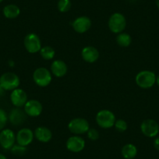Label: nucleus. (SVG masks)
<instances>
[{"mask_svg":"<svg viewBox=\"0 0 159 159\" xmlns=\"http://www.w3.org/2000/svg\"><path fill=\"white\" fill-rule=\"evenodd\" d=\"M135 80L137 86L143 89H148L152 88L156 83V75L150 70H143L137 73Z\"/></svg>","mask_w":159,"mask_h":159,"instance_id":"1","label":"nucleus"},{"mask_svg":"<svg viewBox=\"0 0 159 159\" xmlns=\"http://www.w3.org/2000/svg\"><path fill=\"white\" fill-rule=\"evenodd\" d=\"M20 84V78L16 73L12 72H7L0 76V86L6 91H13L19 87Z\"/></svg>","mask_w":159,"mask_h":159,"instance_id":"2","label":"nucleus"},{"mask_svg":"<svg viewBox=\"0 0 159 159\" xmlns=\"http://www.w3.org/2000/svg\"><path fill=\"white\" fill-rule=\"evenodd\" d=\"M108 28L112 33H122L126 26V20L124 15L120 13H115L108 19Z\"/></svg>","mask_w":159,"mask_h":159,"instance_id":"3","label":"nucleus"},{"mask_svg":"<svg viewBox=\"0 0 159 159\" xmlns=\"http://www.w3.org/2000/svg\"><path fill=\"white\" fill-rule=\"evenodd\" d=\"M116 116L110 110L103 109L99 111L96 115V122L100 127L108 129L114 126L116 123Z\"/></svg>","mask_w":159,"mask_h":159,"instance_id":"4","label":"nucleus"},{"mask_svg":"<svg viewBox=\"0 0 159 159\" xmlns=\"http://www.w3.org/2000/svg\"><path fill=\"white\" fill-rule=\"evenodd\" d=\"M52 73L45 67H39L36 69L33 73V80L38 86L45 88L48 86L52 81Z\"/></svg>","mask_w":159,"mask_h":159,"instance_id":"5","label":"nucleus"},{"mask_svg":"<svg viewBox=\"0 0 159 159\" xmlns=\"http://www.w3.org/2000/svg\"><path fill=\"white\" fill-rule=\"evenodd\" d=\"M68 128L70 131L76 135L86 134L90 129L88 120L84 118H74L69 123Z\"/></svg>","mask_w":159,"mask_h":159,"instance_id":"6","label":"nucleus"},{"mask_svg":"<svg viewBox=\"0 0 159 159\" xmlns=\"http://www.w3.org/2000/svg\"><path fill=\"white\" fill-rule=\"evenodd\" d=\"M24 45L27 51L29 53H36L38 52H40L42 47V42L39 37L36 34L30 33L28 34L25 37L24 41Z\"/></svg>","mask_w":159,"mask_h":159,"instance_id":"7","label":"nucleus"},{"mask_svg":"<svg viewBox=\"0 0 159 159\" xmlns=\"http://www.w3.org/2000/svg\"><path fill=\"white\" fill-rule=\"evenodd\" d=\"M140 130L146 137H155L159 133V125L154 119H145L140 125Z\"/></svg>","mask_w":159,"mask_h":159,"instance_id":"8","label":"nucleus"},{"mask_svg":"<svg viewBox=\"0 0 159 159\" xmlns=\"http://www.w3.org/2000/svg\"><path fill=\"white\" fill-rule=\"evenodd\" d=\"M16 142V134L10 129L0 131V147L5 150H10Z\"/></svg>","mask_w":159,"mask_h":159,"instance_id":"9","label":"nucleus"},{"mask_svg":"<svg viewBox=\"0 0 159 159\" xmlns=\"http://www.w3.org/2000/svg\"><path fill=\"white\" fill-rule=\"evenodd\" d=\"M24 108L27 116L30 117H38L42 114L43 110L42 103L35 99H30L27 101L24 106Z\"/></svg>","mask_w":159,"mask_h":159,"instance_id":"10","label":"nucleus"},{"mask_svg":"<svg viewBox=\"0 0 159 159\" xmlns=\"http://www.w3.org/2000/svg\"><path fill=\"white\" fill-rule=\"evenodd\" d=\"M66 148L73 153H78L83 151L85 148V140L80 136H73L69 137L66 141Z\"/></svg>","mask_w":159,"mask_h":159,"instance_id":"11","label":"nucleus"},{"mask_svg":"<svg viewBox=\"0 0 159 159\" xmlns=\"http://www.w3.org/2000/svg\"><path fill=\"white\" fill-rule=\"evenodd\" d=\"M34 133L28 128H23L20 129L16 135V141L21 146L27 147L32 143L34 140Z\"/></svg>","mask_w":159,"mask_h":159,"instance_id":"12","label":"nucleus"},{"mask_svg":"<svg viewBox=\"0 0 159 159\" xmlns=\"http://www.w3.org/2000/svg\"><path fill=\"white\" fill-rule=\"evenodd\" d=\"M10 101L16 108H21L24 107L27 102V95L23 89L16 88L12 91L10 94Z\"/></svg>","mask_w":159,"mask_h":159,"instance_id":"13","label":"nucleus"},{"mask_svg":"<svg viewBox=\"0 0 159 159\" xmlns=\"http://www.w3.org/2000/svg\"><path fill=\"white\" fill-rule=\"evenodd\" d=\"M72 25L75 31L79 34H84L91 28V20L88 16H79L73 20Z\"/></svg>","mask_w":159,"mask_h":159,"instance_id":"14","label":"nucleus"},{"mask_svg":"<svg viewBox=\"0 0 159 159\" xmlns=\"http://www.w3.org/2000/svg\"><path fill=\"white\" fill-rule=\"evenodd\" d=\"M27 114L20 108H13L8 116V120L13 126H20L25 122Z\"/></svg>","mask_w":159,"mask_h":159,"instance_id":"15","label":"nucleus"},{"mask_svg":"<svg viewBox=\"0 0 159 159\" xmlns=\"http://www.w3.org/2000/svg\"><path fill=\"white\" fill-rule=\"evenodd\" d=\"M81 56L85 62L93 63L98 59L99 52L95 47L87 46L82 49Z\"/></svg>","mask_w":159,"mask_h":159,"instance_id":"16","label":"nucleus"},{"mask_svg":"<svg viewBox=\"0 0 159 159\" xmlns=\"http://www.w3.org/2000/svg\"><path fill=\"white\" fill-rule=\"evenodd\" d=\"M34 135L38 141L42 142V143H48L52 137V133L48 127L39 126V127L36 128L34 132Z\"/></svg>","mask_w":159,"mask_h":159,"instance_id":"17","label":"nucleus"},{"mask_svg":"<svg viewBox=\"0 0 159 159\" xmlns=\"http://www.w3.org/2000/svg\"><path fill=\"white\" fill-rule=\"evenodd\" d=\"M68 70V67L66 64L65 62L62 60L53 61L52 63L51 64V72L54 76L56 77H62L65 76Z\"/></svg>","mask_w":159,"mask_h":159,"instance_id":"18","label":"nucleus"},{"mask_svg":"<svg viewBox=\"0 0 159 159\" xmlns=\"http://www.w3.org/2000/svg\"><path fill=\"white\" fill-rule=\"evenodd\" d=\"M4 16L7 19H15L18 17L20 13V10L19 7L15 4H9L7 5L2 10Z\"/></svg>","mask_w":159,"mask_h":159,"instance_id":"19","label":"nucleus"},{"mask_svg":"<svg viewBox=\"0 0 159 159\" xmlns=\"http://www.w3.org/2000/svg\"><path fill=\"white\" fill-rule=\"evenodd\" d=\"M121 154L125 159H134L137 154V147L132 143H127L123 147Z\"/></svg>","mask_w":159,"mask_h":159,"instance_id":"20","label":"nucleus"},{"mask_svg":"<svg viewBox=\"0 0 159 159\" xmlns=\"http://www.w3.org/2000/svg\"><path fill=\"white\" fill-rule=\"evenodd\" d=\"M132 39L129 34L124 33H119L116 37V42L118 45L121 47H128L131 44Z\"/></svg>","mask_w":159,"mask_h":159,"instance_id":"21","label":"nucleus"},{"mask_svg":"<svg viewBox=\"0 0 159 159\" xmlns=\"http://www.w3.org/2000/svg\"><path fill=\"white\" fill-rule=\"evenodd\" d=\"M40 54L41 56L45 60H51L54 58L56 52H55L54 48L51 46H45L42 47L40 50Z\"/></svg>","mask_w":159,"mask_h":159,"instance_id":"22","label":"nucleus"},{"mask_svg":"<svg viewBox=\"0 0 159 159\" xmlns=\"http://www.w3.org/2000/svg\"><path fill=\"white\" fill-rule=\"evenodd\" d=\"M72 3L70 0H59L57 4L58 10L60 13H66L71 9Z\"/></svg>","mask_w":159,"mask_h":159,"instance_id":"23","label":"nucleus"},{"mask_svg":"<svg viewBox=\"0 0 159 159\" xmlns=\"http://www.w3.org/2000/svg\"><path fill=\"white\" fill-rule=\"evenodd\" d=\"M12 154H14V155L16 156H23L27 153V147L21 146L20 144H14L13 146V148L10 149Z\"/></svg>","mask_w":159,"mask_h":159,"instance_id":"24","label":"nucleus"},{"mask_svg":"<svg viewBox=\"0 0 159 159\" xmlns=\"http://www.w3.org/2000/svg\"><path fill=\"white\" fill-rule=\"evenodd\" d=\"M114 126L119 132H125L128 128L127 123L123 119H117V120H116Z\"/></svg>","mask_w":159,"mask_h":159,"instance_id":"25","label":"nucleus"},{"mask_svg":"<svg viewBox=\"0 0 159 159\" xmlns=\"http://www.w3.org/2000/svg\"><path fill=\"white\" fill-rule=\"evenodd\" d=\"M7 121H8V115L5 110L0 108V131H2L5 128Z\"/></svg>","mask_w":159,"mask_h":159,"instance_id":"26","label":"nucleus"},{"mask_svg":"<svg viewBox=\"0 0 159 159\" xmlns=\"http://www.w3.org/2000/svg\"><path fill=\"white\" fill-rule=\"evenodd\" d=\"M87 134L88 138L91 140H97L99 138V132L94 128H90Z\"/></svg>","mask_w":159,"mask_h":159,"instance_id":"27","label":"nucleus"},{"mask_svg":"<svg viewBox=\"0 0 159 159\" xmlns=\"http://www.w3.org/2000/svg\"><path fill=\"white\" fill-rule=\"evenodd\" d=\"M154 147L156 150L159 151V137H156L154 140Z\"/></svg>","mask_w":159,"mask_h":159,"instance_id":"28","label":"nucleus"},{"mask_svg":"<svg viewBox=\"0 0 159 159\" xmlns=\"http://www.w3.org/2000/svg\"><path fill=\"white\" fill-rule=\"evenodd\" d=\"M5 93H6L5 90H4L2 87L0 86V97H2V96H4Z\"/></svg>","mask_w":159,"mask_h":159,"instance_id":"29","label":"nucleus"},{"mask_svg":"<svg viewBox=\"0 0 159 159\" xmlns=\"http://www.w3.org/2000/svg\"><path fill=\"white\" fill-rule=\"evenodd\" d=\"M0 159H7V157L4 155V154H2L0 153Z\"/></svg>","mask_w":159,"mask_h":159,"instance_id":"30","label":"nucleus"},{"mask_svg":"<svg viewBox=\"0 0 159 159\" xmlns=\"http://www.w3.org/2000/svg\"><path fill=\"white\" fill-rule=\"evenodd\" d=\"M156 83H157V86L159 87V75L156 76Z\"/></svg>","mask_w":159,"mask_h":159,"instance_id":"31","label":"nucleus"},{"mask_svg":"<svg viewBox=\"0 0 159 159\" xmlns=\"http://www.w3.org/2000/svg\"><path fill=\"white\" fill-rule=\"evenodd\" d=\"M155 2H156V5H157V8L159 9V0H155Z\"/></svg>","mask_w":159,"mask_h":159,"instance_id":"32","label":"nucleus"},{"mask_svg":"<svg viewBox=\"0 0 159 159\" xmlns=\"http://www.w3.org/2000/svg\"><path fill=\"white\" fill-rule=\"evenodd\" d=\"M3 1H4V0H0V3H1L2 2H3Z\"/></svg>","mask_w":159,"mask_h":159,"instance_id":"33","label":"nucleus"}]
</instances>
